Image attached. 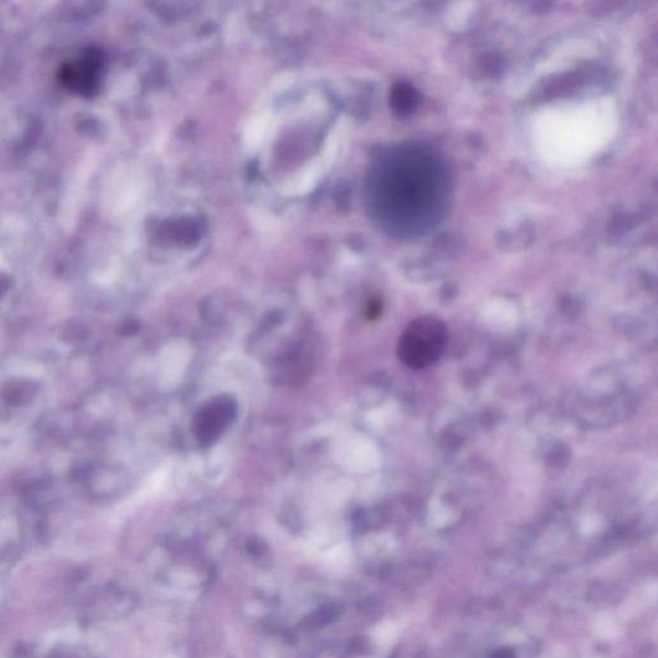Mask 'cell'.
I'll return each mask as SVG.
<instances>
[{"label":"cell","mask_w":658,"mask_h":658,"mask_svg":"<svg viewBox=\"0 0 658 658\" xmlns=\"http://www.w3.org/2000/svg\"><path fill=\"white\" fill-rule=\"evenodd\" d=\"M450 343V331L435 315L417 318L404 330L397 343V357L411 370H424L440 360Z\"/></svg>","instance_id":"1"},{"label":"cell","mask_w":658,"mask_h":658,"mask_svg":"<svg viewBox=\"0 0 658 658\" xmlns=\"http://www.w3.org/2000/svg\"><path fill=\"white\" fill-rule=\"evenodd\" d=\"M236 414L237 405L230 396H216L202 405L193 423L194 435L200 444L213 445L234 422Z\"/></svg>","instance_id":"2"},{"label":"cell","mask_w":658,"mask_h":658,"mask_svg":"<svg viewBox=\"0 0 658 658\" xmlns=\"http://www.w3.org/2000/svg\"><path fill=\"white\" fill-rule=\"evenodd\" d=\"M96 58L86 57L77 63H72L67 71L68 83L79 86L82 91L92 88L93 82H96Z\"/></svg>","instance_id":"3"}]
</instances>
